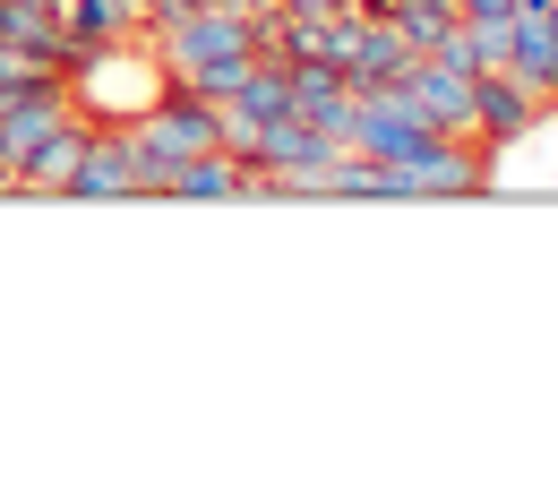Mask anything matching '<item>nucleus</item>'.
Listing matches in <instances>:
<instances>
[{"label":"nucleus","instance_id":"f257e3e1","mask_svg":"<svg viewBox=\"0 0 558 498\" xmlns=\"http://www.w3.org/2000/svg\"><path fill=\"white\" fill-rule=\"evenodd\" d=\"M163 86H172V70L146 61L138 35H130V44H95L86 61H70V112L95 121V130H130Z\"/></svg>","mask_w":558,"mask_h":498},{"label":"nucleus","instance_id":"f03ea898","mask_svg":"<svg viewBox=\"0 0 558 498\" xmlns=\"http://www.w3.org/2000/svg\"><path fill=\"white\" fill-rule=\"evenodd\" d=\"M344 146H352V155H369V163H387V172H404V181H413V198H421V163L438 155V130L421 121L396 86H352Z\"/></svg>","mask_w":558,"mask_h":498},{"label":"nucleus","instance_id":"7ed1b4c3","mask_svg":"<svg viewBox=\"0 0 558 498\" xmlns=\"http://www.w3.org/2000/svg\"><path fill=\"white\" fill-rule=\"evenodd\" d=\"M155 44H163V70H172V77L258 61V35H250V17H241V9H190V17H181V26H163Z\"/></svg>","mask_w":558,"mask_h":498},{"label":"nucleus","instance_id":"20e7f679","mask_svg":"<svg viewBox=\"0 0 558 498\" xmlns=\"http://www.w3.org/2000/svg\"><path fill=\"white\" fill-rule=\"evenodd\" d=\"M396 95L413 104V112L438 130V138H473V77L447 70L438 52H413V70L396 77Z\"/></svg>","mask_w":558,"mask_h":498},{"label":"nucleus","instance_id":"39448f33","mask_svg":"<svg viewBox=\"0 0 558 498\" xmlns=\"http://www.w3.org/2000/svg\"><path fill=\"white\" fill-rule=\"evenodd\" d=\"M533 121H542V95H533L524 77H507V70H482V77H473V146L507 155V146L533 138Z\"/></svg>","mask_w":558,"mask_h":498},{"label":"nucleus","instance_id":"423d86ee","mask_svg":"<svg viewBox=\"0 0 558 498\" xmlns=\"http://www.w3.org/2000/svg\"><path fill=\"white\" fill-rule=\"evenodd\" d=\"M70 121V86H35V95H9L0 104V190H17V172L35 163V146Z\"/></svg>","mask_w":558,"mask_h":498},{"label":"nucleus","instance_id":"0eeeda50","mask_svg":"<svg viewBox=\"0 0 558 498\" xmlns=\"http://www.w3.org/2000/svg\"><path fill=\"white\" fill-rule=\"evenodd\" d=\"M61 198H86V207H104V198H146L138 163H130V138H121V130H95L86 155L70 163V181H61Z\"/></svg>","mask_w":558,"mask_h":498},{"label":"nucleus","instance_id":"6e6552de","mask_svg":"<svg viewBox=\"0 0 558 498\" xmlns=\"http://www.w3.org/2000/svg\"><path fill=\"white\" fill-rule=\"evenodd\" d=\"M61 61H86L95 44H130L146 35V0H61Z\"/></svg>","mask_w":558,"mask_h":498},{"label":"nucleus","instance_id":"1a4fd4ad","mask_svg":"<svg viewBox=\"0 0 558 498\" xmlns=\"http://www.w3.org/2000/svg\"><path fill=\"white\" fill-rule=\"evenodd\" d=\"M283 77H292V112H301L310 130H336V138H344L352 77L336 70V61H283Z\"/></svg>","mask_w":558,"mask_h":498},{"label":"nucleus","instance_id":"9d476101","mask_svg":"<svg viewBox=\"0 0 558 498\" xmlns=\"http://www.w3.org/2000/svg\"><path fill=\"white\" fill-rule=\"evenodd\" d=\"M318 198H361V207H413V181L404 172H387V163H369V155H336L327 163V181H318Z\"/></svg>","mask_w":558,"mask_h":498},{"label":"nucleus","instance_id":"9b49d317","mask_svg":"<svg viewBox=\"0 0 558 498\" xmlns=\"http://www.w3.org/2000/svg\"><path fill=\"white\" fill-rule=\"evenodd\" d=\"M507 77L558 95V17H507Z\"/></svg>","mask_w":558,"mask_h":498},{"label":"nucleus","instance_id":"f8f14e48","mask_svg":"<svg viewBox=\"0 0 558 498\" xmlns=\"http://www.w3.org/2000/svg\"><path fill=\"white\" fill-rule=\"evenodd\" d=\"M387 26H396L413 52H438V44H447L464 17H456V0H396V9H387Z\"/></svg>","mask_w":558,"mask_h":498},{"label":"nucleus","instance_id":"ddd939ff","mask_svg":"<svg viewBox=\"0 0 558 498\" xmlns=\"http://www.w3.org/2000/svg\"><path fill=\"white\" fill-rule=\"evenodd\" d=\"M456 17L473 26V17H515V0H456Z\"/></svg>","mask_w":558,"mask_h":498},{"label":"nucleus","instance_id":"4468645a","mask_svg":"<svg viewBox=\"0 0 558 498\" xmlns=\"http://www.w3.org/2000/svg\"><path fill=\"white\" fill-rule=\"evenodd\" d=\"M515 17H558V0H515Z\"/></svg>","mask_w":558,"mask_h":498}]
</instances>
